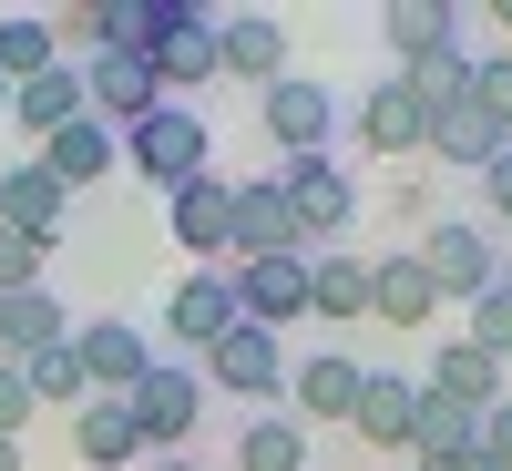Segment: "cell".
<instances>
[{"label": "cell", "mask_w": 512, "mask_h": 471, "mask_svg": "<svg viewBox=\"0 0 512 471\" xmlns=\"http://www.w3.org/2000/svg\"><path fill=\"white\" fill-rule=\"evenodd\" d=\"M123 175L154 185V195H175L195 175H216V123H205L195 103H154L134 134H123Z\"/></svg>", "instance_id": "6da1fadb"}, {"label": "cell", "mask_w": 512, "mask_h": 471, "mask_svg": "<svg viewBox=\"0 0 512 471\" xmlns=\"http://www.w3.org/2000/svg\"><path fill=\"white\" fill-rule=\"evenodd\" d=\"M277 195H287V216H297V246H338L359 226V185H349V164H328V154H297L277 164Z\"/></svg>", "instance_id": "7a4b0ae2"}, {"label": "cell", "mask_w": 512, "mask_h": 471, "mask_svg": "<svg viewBox=\"0 0 512 471\" xmlns=\"http://www.w3.org/2000/svg\"><path fill=\"white\" fill-rule=\"evenodd\" d=\"M123 410H134L144 451H164V461H175V441L205 420V379H195V359H154L134 390H123Z\"/></svg>", "instance_id": "3957f363"}, {"label": "cell", "mask_w": 512, "mask_h": 471, "mask_svg": "<svg viewBox=\"0 0 512 471\" xmlns=\"http://www.w3.org/2000/svg\"><path fill=\"white\" fill-rule=\"evenodd\" d=\"M195 379H205V400H277L287 390V338L277 328H236V338H216V349L195 359Z\"/></svg>", "instance_id": "277c9868"}, {"label": "cell", "mask_w": 512, "mask_h": 471, "mask_svg": "<svg viewBox=\"0 0 512 471\" xmlns=\"http://www.w3.org/2000/svg\"><path fill=\"white\" fill-rule=\"evenodd\" d=\"M410 256H420V277L441 287V308H451V297L472 308V297H482L492 277H512V267H502V246H492L482 226H461V216H451V226H431V236H420Z\"/></svg>", "instance_id": "5b68a950"}, {"label": "cell", "mask_w": 512, "mask_h": 471, "mask_svg": "<svg viewBox=\"0 0 512 471\" xmlns=\"http://www.w3.org/2000/svg\"><path fill=\"white\" fill-rule=\"evenodd\" d=\"M72 359H82V379H93V400H123L154 369V338L134 318H72Z\"/></svg>", "instance_id": "8992f818"}, {"label": "cell", "mask_w": 512, "mask_h": 471, "mask_svg": "<svg viewBox=\"0 0 512 471\" xmlns=\"http://www.w3.org/2000/svg\"><path fill=\"white\" fill-rule=\"evenodd\" d=\"M256 113H267V144L297 164V154H328V134H338V103H328V82H308V72H287V82H267L256 93Z\"/></svg>", "instance_id": "52a82bcc"}, {"label": "cell", "mask_w": 512, "mask_h": 471, "mask_svg": "<svg viewBox=\"0 0 512 471\" xmlns=\"http://www.w3.org/2000/svg\"><path fill=\"white\" fill-rule=\"evenodd\" d=\"M164 328H175L195 359L216 349V338H236V328H246V308H236V277H226V267H185V277H175V297H164Z\"/></svg>", "instance_id": "ba28073f"}, {"label": "cell", "mask_w": 512, "mask_h": 471, "mask_svg": "<svg viewBox=\"0 0 512 471\" xmlns=\"http://www.w3.org/2000/svg\"><path fill=\"white\" fill-rule=\"evenodd\" d=\"M226 277H236L246 328H297L308 318V256H246V267H226Z\"/></svg>", "instance_id": "9c48e42d"}, {"label": "cell", "mask_w": 512, "mask_h": 471, "mask_svg": "<svg viewBox=\"0 0 512 471\" xmlns=\"http://www.w3.org/2000/svg\"><path fill=\"white\" fill-rule=\"evenodd\" d=\"M144 72H154V93H164V103H175L185 82H216V11L175 0V21H164V41L144 52Z\"/></svg>", "instance_id": "30bf717a"}, {"label": "cell", "mask_w": 512, "mask_h": 471, "mask_svg": "<svg viewBox=\"0 0 512 471\" xmlns=\"http://www.w3.org/2000/svg\"><path fill=\"white\" fill-rule=\"evenodd\" d=\"M226 236H236V267H246V256H308V246H297V216H287V195H277V175H256V185H226Z\"/></svg>", "instance_id": "8fae6325"}, {"label": "cell", "mask_w": 512, "mask_h": 471, "mask_svg": "<svg viewBox=\"0 0 512 471\" xmlns=\"http://www.w3.org/2000/svg\"><path fill=\"white\" fill-rule=\"evenodd\" d=\"M72 72H82V113L113 123V134H134V123L164 103V93H154V72H144V62H123V52H93V62H72Z\"/></svg>", "instance_id": "7c38bea8"}, {"label": "cell", "mask_w": 512, "mask_h": 471, "mask_svg": "<svg viewBox=\"0 0 512 471\" xmlns=\"http://www.w3.org/2000/svg\"><path fill=\"white\" fill-rule=\"evenodd\" d=\"M216 72H226V82H256V93L287 82V72H297V62H287V31H277L267 11H226V21H216Z\"/></svg>", "instance_id": "4fadbf2b"}, {"label": "cell", "mask_w": 512, "mask_h": 471, "mask_svg": "<svg viewBox=\"0 0 512 471\" xmlns=\"http://www.w3.org/2000/svg\"><path fill=\"white\" fill-rule=\"evenodd\" d=\"M31 164H41V175H52L62 195H82V185H103V175H123V134H113V123H93V113H82V123H62V134L41 144Z\"/></svg>", "instance_id": "5bb4252c"}, {"label": "cell", "mask_w": 512, "mask_h": 471, "mask_svg": "<svg viewBox=\"0 0 512 471\" xmlns=\"http://www.w3.org/2000/svg\"><path fill=\"white\" fill-rule=\"evenodd\" d=\"M164 226H175V246L195 256V267H226V256H236V236H226V175L175 185V195H164Z\"/></svg>", "instance_id": "9a60e30c"}, {"label": "cell", "mask_w": 512, "mask_h": 471, "mask_svg": "<svg viewBox=\"0 0 512 471\" xmlns=\"http://www.w3.org/2000/svg\"><path fill=\"white\" fill-rule=\"evenodd\" d=\"M359 379H369V369H359L349 349H308V359L287 369V420H349V410H359Z\"/></svg>", "instance_id": "2e32d148"}, {"label": "cell", "mask_w": 512, "mask_h": 471, "mask_svg": "<svg viewBox=\"0 0 512 471\" xmlns=\"http://www.w3.org/2000/svg\"><path fill=\"white\" fill-rule=\"evenodd\" d=\"M369 318H379V328H431V318H441V287L420 277V256H410V246L369 256Z\"/></svg>", "instance_id": "e0dca14e"}, {"label": "cell", "mask_w": 512, "mask_h": 471, "mask_svg": "<svg viewBox=\"0 0 512 471\" xmlns=\"http://www.w3.org/2000/svg\"><path fill=\"white\" fill-rule=\"evenodd\" d=\"M420 390H441V400H461V410H502V400H512V369H502L492 349H472V338H441V359H431Z\"/></svg>", "instance_id": "ac0fdd59"}, {"label": "cell", "mask_w": 512, "mask_h": 471, "mask_svg": "<svg viewBox=\"0 0 512 471\" xmlns=\"http://www.w3.org/2000/svg\"><path fill=\"white\" fill-rule=\"evenodd\" d=\"M62 216H72V195L41 175V164H0V226H11V236L52 246V236H62Z\"/></svg>", "instance_id": "d6986e66"}, {"label": "cell", "mask_w": 512, "mask_h": 471, "mask_svg": "<svg viewBox=\"0 0 512 471\" xmlns=\"http://www.w3.org/2000/svg\"><path fill=\"white\" fill-rule=\"evenodd\" d=\"M410 420H420V379H400V369H369V379H359L349 431H359V441H379V451H410Z\"/></svg>", "instance_id": "ffe728a7"}, {"label": "cell", "mask_w": 512, "mask_h": 471, "mask_svg": "<svg viewBox=\"0 0 512 471\" xmlns=\"http://www.w3.org/2000/svg\"><path fill=\"white\" fill-rule=\"evenodd\" d=\"M72 338V308H62V287L41 277L21 297H0V359H31V349H62Z\"/></svg>", "instance_id": "44dd1931"}, {"label": "cell", "mask_w": 512, "mask_h": 471, "mask_svg": "<svg viewBox=\"0 0 512 471\" xmlns=\"http://www.w3.org/2000/svg\"><path fill=\"white\" fill-rule=\"evenodd\" d=\"M359 144H369V154H420V144H431V113H420V93H410L400 72L359 103Z\"/></svg>", "instance_id": "7402d4cb"}, {"label": "cell", "mask_w": 512, "mask_h": 471, "mask_svg": "<svg viewBox=\"0 0 512 471\" xmlns=\"http://www.w3.org/2000/svg\"><path fill=\"white\" fill-rule=\"evenodd\" d=\"M308 318H369V256L359 246H318L308 256Z\"/></svg>", "instance_id": "603a6c76"}, {"label": "cell", "mask_w": 512, "mask_h": 471, "mask_svg": "<svg viewBox=\"0 0 512 471\" xmlns=\"http://www.w3.org/2000/svg\"><path fill=\"white\" fill-rule=\"evenodd\" d=\"M461 451H482V410H461V400H441V390H420V420H410V451H400V461L441 471V461H461Z\"/></svg>", "instance_id": "cb8c5ba5"}, {"label": "cell", "mask_w": 512, "mask_h": 471, "mask_svg": "<svg viewBox=\"0 0 512 471\" xmlns=\"http://www.w3.org/2000/svg\"><path fill=\"white\" fill-rule=\"evenodd\" d=\"M11 123H21L31 144H52L62 123H82V72H72V62H52V72L11 82Z\"/></svg>", "instance_id": "d4e9b609"}, {"label": "cell", "mask_w": 512, "mask_h": 471, "mask_svg": "<svg viewBox=\"0 0 512 471\" xmlns=\"http://www.w3.org/2000/svg\"><path fill=\"white\" fill-rule=\"evenodd\" d=\"M134 451H144V431H134V410H123V400H82V410H72V461H82V471H123Z\"/></svg>", "instance_id": "484cf974"}, {"label": "cell", "mask_w": 512, "mask_h": 471, "mask_svg": "<svg viewBox=\"0 0 512 471\" xmlns=\"http://www.w3.org/2000/svg\"><path fill=\"white\" fill-rule=\"evenodd\" d=\"M502 144H512V134H502V123H492L472 93H461L451 113H431V144H420V154H431V164H472V175H482V164H492Z\"/></svg>", "instance_id": "4316f807"}, {"label": "cell", "mask_w": 512, "mask_h": 471, "mask_svg": "<svg viewBox=\"0 0 512 471\" xmlns=\"http://www.w3.org/2000/svg\"><path fill=\"white\" fill-rule=\"evenodd\" d=\"M379 31H390V52H400V72H410V62H431V52L461 41V11H451V0H390Z\"/></svg>", "instance_id": "83f0119b"}, {"label": "cell", "mask_w": 512, "mask_h": 471, "mask_svg": "<svg viewBox=\"0 0 512 471\" xmlns=\"http://www.w3.org/2000/svg\"><path fill=\"white\" fill-rule=\"evenodd\" d=\"M236 471H308V420L256 410L246 431H236Z\"/></svg>", "instance_id": "f1b7e54d"}, {"label": "cell", "mask_w": 512, "mask_h": 471, "mask_svg": "<svg viewBox=\"0 0 512 471\" xmlns=\"http://www.w3.org/2000/svg\"><path fill=\"white\" fill-rule=\"evenodd\" d=\"M52 62H62V31L41 21V11L0 21V82H31V72H52Z\"/></svg>", "instance_id": "f546056e"}, {"label": "cell", "mask_w": 512, "mask_h": 471, "mask_svg": "<svg viewBox=\"0 0 512 471\" xmlns=\"http://www.w3.org/2000/svg\"><path fill=\"white\" fill-rule=\"evenodd\" d=\"M11 369L31 379V400H41V410H82V400H93V379H82L72 338H62V349H31V359H11Z\"/></svg>", "instance_id": "4dcf8cb0"}, {"label": "cell", "mask_w": 512, "mask_h": 471, "mask_svg": "<svg viewBox=\"0 0 512 471\" xmlns=\"http://www.w3.org/2000/svg\"><path fill=\"white\" fill-rule=\"evenodd\" d=\"M400 82L420 93V113H451L461 93H472V52H461V41H451V52H431V62H410Z\"/></svg>", "instance_id": "1f68e13d"}, {"label": "cell", "mask_w": 512, "mask_h": 471, "mask_svg": "<svg viewBox=\"0 0 512 471\" xmlns=\"http://www.w3.org/2000/svg\"><path fill=\"white\" fill-rule=\"evenodd\" d=\"M461 338H472V349H492V359L512 369V277H492V287L472 297V328H461Z\"/></svg>", "instance_id": "d6a6232c"}, {"label": "cell", "mask_w": 512, "mask_h": 471, "mask_svg": "<svg viewBox=\"0 0 512 471\" xmlns=\"http://www.w3.org/2000/svg\"><path fill=\"white\" fill-rule=\"evenodd\" d=\"M472 103L512 134V62H502V52H492V62H472Z\"/></svg>", "instance_id": "836d02e7"}, {"label": "cell", "mask_w": 512, "mask_h": 471, "mask_svg": "<svg viewBox=\"0 0 512 471\" xmlns=\"http://www.w3.org/2000/svg\"><path fill=\"white\" fill-rule=\"evenodd\" d=\"M21 287H41V246L0 226V297H21Z\"/></svg>", "instance_id": "e575fe53"}, {"label": "cell", "mask_w": 512, "mask_h": 471, "mask_svg": "<svg viewBox=\"0 0 512 471\" xmlns=\"http://www.w3.org/2000/svg\"><path fill=\"white\" fill-rule=\"evenodd\" d=\"M31 410H41V400H31V379L0 359V441H21V431H31Z\"/></svg>", "instance_id": "d590c367"}, {"label": "cell", "mask_w": 512, "mask_h": 471, "mask_svg": "<svg viewBox=\"0 0 512 471\" xmlns=\"http://www.w3.org/2000/svg\"><path fill=\"white\" fill-rule=\"evenodd\" d=\"M482 461H492V471H512V400H502V410H482Z\"/></svg>", "instance_id": "8d00e7d4"}, {"label": "cell", "mask_w": 512, "mask_h": 471, "mask_svg": "<svg viewBox=\"0 0 512 471\" xmlns=\"http://www.w3.org/2000/svg\"><path fill=\"white\" fill-rule=\"evenodd\" d=\"M482 195H492V216H512V144L482 164Z\"/></svg>", "instance_id": "74e56055"}, {"label": "cell", "mask_w": 512, "mask_h": 471, "mask_svg": "<svg viewBox=\"0 0 512 471\" xmlns=\"http://www.w3.org/2000/svg\"><path fill=\"white\" fill-rule=\"evenodd\" d=\"M441 471H492V461H482V451H461V461H441Z\"/></svg>", "instance_id": "f35d334b"}, {"label": "cell", "mask_w": 512, "mask_h": 471, "mask_svg": "<svg viewBox=\"0 0 512 471\" xmlns=\"http://www.w3.org/2000/svg\"><path fill=\"white\" fill-rule=\"evenodd\" d=\"M0 471H21V441H0Z\"/></svg>", "instance_id": "ab89813d"}, {"label": "cell", "mask_w": 512, "mask_h": 471, "mask_svg": "<svg viewBox=\"0 0 512 471\" xmlns=\"http://www.w3.org/2000/svg\"><path fill=\"white\" fill-rule=\"evenodd\" d=\"M502 62H512V0H502Z\"/></svg>", "instance_id": "60d3db41"}, {"label": "cell", "mask_w": 512, "mask_h": 471, "mask_svg": "<svg viewBox=\"0 0 512 471\" xmlns=\"http://www.w3.org/2000/svg\"><path fill=\"white\" fill-rule=\"evenodd\" d=\"M0 123H11V82H0Z\"/></svg>", "instance_id": "b9f144b4"}, {"label": "cell", "mask_w": 512, "mask_h": 471, "mask_svg": "<svg viewBox=\"0 0 512 471\" xmlns=\"http://www.w3.org/2000/svg\"><path fill=\"white\" fill-rule=\"evenodd\" d=\"M154 471H195V461H154Z\"/></svg>", "instance_id": "7bdbcfd3"}, {"label": "cell", "mask_w": 512, "mask_h": 471, "mask_svg": "<svg viewBox=\"0 0 512 471\" xmlns=\"http://www.w3.org/2000/svg\"><path fill=\"white\" fill-rule=\"evenodd\" d=\"M400 471H420V461H400Z\"/></svg>", "instance_id": "ee69618b"}, {"label": "cell", "mask_w": 512, "mask_h": 471, "mask_svg": "<svg viewBox=\"0 0 512 471\" xmlns=\"http://www.w3.org/2000/svg\"><path fill=\"white\" fill-rule=\"evenodd\" d=\"M502 256H512V246H502Z\"/></svg>", "instance_id": "f6af8a7d"}]
</instances>
